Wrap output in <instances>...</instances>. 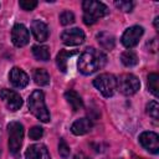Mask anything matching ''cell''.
<instances>
[{
  "instance_id": "cell-17",
  "label": "cell",
  "mask_w": 159,
  "mask_h": 159,
  "mask_svg": "<svg viewBox=\"0 0 159 159\" xmlns=\"http://www.w3.org/2000/svg\"><path fill=\"white\" fill-rule=\"evenodd\" d=\"M97 41H98L99 46H101L103 50H109V51H111V50L114 47V45H116V39H114V36H113L112 34H109V32H106V31L97 34Z\"/></svg>"
},
{
  "instance_id": "cell-21",
  "label": "cell",
  "mask_w": 159,
  "mask_h": 159,
  "mask_svg": "<svg viewBox=\"0 0 159 159\" xmlns=\"http://www.w3.org/2000/svg\"><path fill=\"white\" fill-rule=\"evenodd\" d=\"M120 60H122L123 65L127 66V67H133V66H135V65L138 63V56H137V53H135L134 51H132V50L124 51V52L120 55Z\"/></svg>"
},
{
  "instance_id": "cell-24",
  "label": "cell",
  "mask_w": 159,
  "mask_h": 159,
  "mask_svg": "<svg viewBox=\"0 0 159 159\" xmlns=\"http://www.w3.org/2000/svg\"><path fill=\"white\" fill-rule=\"evenodd\" d=\"M60 22H61L62 25H65V26L73 24V22H75V15H73V12H71V11H68V10L61 12V15H60Z\"/></svg>"
},
{
  "instance_id": "cell-29",
  "label": "cell",
  "mask_w": 159,
  "mask_h": 159,
  "mask_svg": "<svg viewBox=\"0 0 159 159\" xmlns=\"http://www.w3.org/2000/svg\"><path fill=\"white\" fill-rule=\"evenodd\" d=\"M73 159H91V158L87 157L84 153H77V154H75Z\"/></svg>"
},
{
  "instance_id": "cell-15",
  "label": "cell",
  "mask_w": 159,
  "mask_h": 159,
  "mask_svg": "<svg viewBox=\"0 0 159 159\" xmlns=\"http://www.w3.org/2000/svg\"><path fill=\"white\" fill-rule=\"evenodd\" d=\"M93 127V123L89 118H80L71 125V132L75 135H83L88 133Z\"/></svg>"
},
{
  "instance_id": "cell-16",
  "label": "cell",
  "mask_w": 159,
  "mask_h": 159,
  "mask_svg": "<svg viewBox=\"0 0 159 159\" xmlns=\"http://www.w3.org/2000/svg\"><path fill=\"white\" fill-rule=\"evenodd\" d=\"M65 98H66V101L68 102V104L71 106L72 111L77 112V111H80V109L83 108V101H82L81 96H80L76 91H72V89L67 91V92L65 93Z\"/></svg>"
},
{
  "instance_id": "cell-4",
  "label": "cell",
  "mask_w": 159,
  "mask_h": 159,
  "mask_svg": "<svg viewBox=\"0 0 159 159\" xmlns=\"http://www.w3.org/2000/svg\"><path fill=\"white\" fill-rule=\"evenodd\" d=\"M93 86L104 97H112L117 89V78L112 73H102L93 80Z\"/></svg>"
},
{
  "instance_id": "cell-8",
  "label": "cell",
  "mask_w": 159,
  "mask_h": 159,
  "mask_svg": "<svg viewBox=\"0 0 159 159\" xmlns=\"http://www.w3.org/2000/svg\"><path fill=\"white\" fill-rule=\"evenodd\" d=\"M0 98L5 102L6 107L10 111H12V112L20 109V107L22 106V98H21V96L17 92L12 91V89H7V88L1 89L0 91Z\"/></svg>"
},
{
  "instance_id": "cell-6",
  "label": "cell",
  "mask_w": 159,
  "mask_h": 159,
  "mask_svg": "<svg viewBox=\"0 0 159 159\" xmlns=\"http://www.w3.org/2000/svg\"><path fill=\"white\" fill-rule=\"evenodd\" d=\"M139 87H140L139 80L132 73H124L117 78V88L125 96H132L137 93Z\"/></svg>"
},
{
  "instance_id": "cell-7",
  "label": "cell",
  "mask_w": 159,
  "mask_h": 159,
  "mask_svg": "<svg viewBox=\"0 0 159 159\" xmlns=\"http://www.w3.org/2000/svg\"><path fill=\"white\" fill-rule=\"evenodd\" d=\"M143 32H144V29H143L142 26L134 25V26L128 27V29L124 31V34L122 35V43H123L127 48L134 47V46L139 42V39L143 36Z\"/></svg>"
},
{
  "instance_id": "cell-26",
  "label": "cell",
  "mask_w": 159,
  "mask_h": 159,
  "mask_svg": "<svg viewBox=\"0 0 159 159\" xmlns=\"http://www.w3.org/2000/svg\"><path fill=\"white\" fill-rule=\"evenodd\" d=\"M19 5H20V7L22 10L31 11V10H34L37 6V1H35V0H20Z\"/></svg>"
},
{
  "instance_id": "cell-5",
  "label": "cell",
  "mask_w": 159,
  "mask_h": 159,
  "mask_svg": "<svg viewBox=\"0 0 159 159\" xmlns=\"http://www.w3.org/2000/svg\"><path fill=\"white\" fill-rule=\"evenodd\" d=\"M7 130H9V149L14 155H16L20 152L22 144L24 127L20 122H10L7 124Z\"/></svg>"
},
{
  "instance_id": "cell-22",
  "label": "cell",
  "mask_w": 159,
  "mask_h": 159,
  "mask_svg": "<svg viewBox=\"0 0 159 159\" xmlns=\"http://www.w3.org/2000/svg\"><path fill=\"white\" fill-rule=\"evenodd\" d=\"M148 88L155 97L159 96V76L157 73H150L148 76Z\"/></svg>"
},
{
  "instance_id": "cell-13",
  "label": "cell",
  "mask_w": 159,
  "mask_h": 159,
  "mask_svg": "<svg viewBox=\"0 0 159 159\" xmlns=\"http://www.w3.org/2000/svg\"><path fill=\"white\" fill-rule=\"evenodd\" d=\"M26 159H51L50 153L43 144H32L26 149Z\"/></svg>"
},
{
  "instance_id": "cell-25",
  "label": "cell",
  "mask_w": 159,
  "mask_h": 159,
  "mask_svg": "<svg viewBox=\"0 0 159 159\" xmlns=\"http://www.w3.org/2000/svg\"><path fill=\"white\" fill-rule=\"evenodd\" d=\"M70 147L68 144L65 142V139H60V143H58V153L62 158H68L70 157Z\"/></svg>"
},
{
  "instance_id": "cell-14",
  "label": "cell",
  "mask_w": 159,
  "mask_h": 159,
  "mask_svg": "<svg viewBox=\"0 0 159 159\" xmlns=\"http://www.w3.org/2000/svg\"><path fill=\"white\" fill-rule=\"evenodd\" d=\"M31 32H32L34 37L37 41H40V42L46 41L47 37H48V27L41 20H34L32 21V24H31Z\"/></svg>"
},
{
  "instance_id": "cell-1",
  "label": "cell",
  "mask_w": 159,
  "mask_h": 159,
  "mask_svg": "<svg viewBox=\"0 0 159 159\" xmlns=\"http://www.w3.org/2000/svg\"><path fill=\"white\" fill-rule=\"evenodd\" d=\"M107 63V56L101 50L93 47L86 48L78 60V70L83 75H92L98 70L103 68Z\"/></svg>"
},
{
  "instance_id": "cell-23",
  "label": "cell",
  "mask_w": 159,
  "mask_h": 159,
  "mask_svg": "<svg viewBox=\"0 0 159 159\" xmlns=\"http://www.w3.org/2000/svg\"><path fill=\"white\" fill-rule=\"evenodd\" d=\"M147 113L153 118L158 119L159 118V104L157 101H152L147 104Z\"/></svg>"
},
{
  "instance_id": "cell-12",
  "label": "cell",
  "mask_w": 159,
  "mask_h": 159,
  "mask_svg": "<svg viewBox=\"0 0 159 159\" xmlns=\"http://www.w3.org/2000/svg\"><path fill=\"white\" fill-rule=\"evenodd\" d=\"M9 80L11 84L16 88H24L29 83V76L19 67H14L9 73Z\"/></svg>"
},
{
  "instance_id": "cell-9",
  "label": "cell",
  "mask_w": 159,
  "mask_h": 159,
  "mask_svg": "<svg viewBox=\"0 0 159 159\" xmlns=\"http://www.w3.org/2000/svg\"><path fill=\"white\" fill-rule=\"evenodd\" d=\"M140 145L153 154L159 153V137L154 132H143L139 135Z\"/></svg>"
},
{
  "instance_id": "cell-18",
  "label": "cell",
  "mask_w": 159,
  "mask_h": 159,
  "mask_svg": "<svg viewBox=\"0 0 159 159\" xmlns=\"http://www.w3.org/2000/svg\"><path fill=\"white\" fill-rule=\"evenodd\" d=\"M75 53H76V51H67V50H61L57 53L56 63H57V66H58V68H60L61 72H66L67 71V61Z\"/></svg>"
},
{
  "instance_id": "cell-10",
  "label": "cell",
  "mask_w": 159,
  "mask_h": 159,
  "mask_svg": "<svg viewBox=\"0 0 159 159\" xmlns=\"http://www.w3.org/2000/svg\"><path fill=\"white\" fill-rule=\"evenodd\" d=\"M11 40L16 47H24L25 45H27L30 41V34L26 26H24L22 24L14 25L11 30Z\"/></svg>"
},
{
  "instance_id": "cell-3",
  "label": "cell",
  "mask_w": 159,
  "mask_h": 159,
  "mask_svg": "<svg viewBox=\"0 0 159 159\" xmlns=\"http://www.w3.org/2000/svg\"><path fill=\"white\" fill-rule=\"evenodd\" d=\"M82 9H83V21L86 25H93L97 20L106 16L109 11L103 2L94 0H84L82 2Z\"/></svg>"
},
{
  "instance_id": "cell-27",
  "label": "cell",
  "mask_w": 159,
  "mask_h": 159,
  "mask_svg": "<svg viewBox=\"0 0 159 159\" xmlns=\"http://www.w3.org/2000/svg\"><path fill=\"white\" fill-rule=\"evenodd\" d=\"M42 135H43V129L40 125H35V127H32L29 130V137L31 139H35L36 140V139H40Z\"/></svg>"
},
{
  "instance_id": "cell-30",
  "label": "cell",
  "mask_w": 159,
  "mask_h": 159,
  "mask_svg": "<svg viewBox=\"0 0 159 159\" xmlns=\"http://www.w3.org/2000/svg\"><path fill=\"white\" fill-rule=\"evenodd\" d=\"M158 20H159V17L157 16L155 20H154V26H155V29H158Z\"/></svg>"
},
{
  "instance_id": "cell-2",
  "label": "cell",
  "mask_w": 159,
  "mask_h": 159,
  "mask_svg": "<svg viewBox=\"0 0 159 159\" xmlns=\"http://www.w3.org/2000/svg\"><path fill=\"white\" fill-rule=\"evenodd\" d=\"M27 104H29L30 112H31L39 120H41V122H43V123L50 122V112H48V109H47V107H46L45 96H43L42 91H40V89L34 91V92L29 96Z\"/></svg>"
},
{
  "instance_id": "cell-20",
  "label": "cell",
  "mask_w": 159,
  "mask_h": 159,
  "mask_svg": "<svg viewBox=\"0 0 159 159\" xmlns=\"http://www.w3.org/2000/svg\"><path fill=\"white\" fill-rule=\"evenodd\" d=\"M32 53L35 56V58L40 60V61H47L50 60V48L45 45H37L32 47Z\"/></svg>"
},
{
  "instance_id": "cell-11",
  "label": "cell",
  "mask_w": 159,
  "mask_h": 159,
  "mask_svg": "<svg viewBox=\"0 0 159 159\" xmlns=\"http://www.w3.org/2000/svg\"><path fill=\"white\" fill-rule=\"evenodd\" d=\"M61 40L67 46H78L84 41V32L78 27L65 30L61 34Z\"/></svg>"
},
{
  "instance_id": "cell-28",
  "label": "cell",
  "mask_w": 159,
  "mask_h": 159,
  "mask_svg": "<svg viewBox=\"0 0 159 159\" xmlns=\"http://www.w3.org/2000/svg\"><path fill=\"white\" fill-rule=\"evenodd\" d=\"M114 4L119 10H122L124 12H129L133 9V2L132 1H116Z\"/></svg>"
},
{
  "instance_id": "cell-19",
  "label": "cell",
  "mask_w": 159,
  "mask_h": 159,
  "mask_svg": "<svg viewBox=\"0 0 159 159\" xmlns=\"http://www.w3.org/2000/svg\"><path fill=\"white\" fill-rule=\"evenodd\" d=\"M34 81L39 86H47L50 83V75L43 68H36L34 71Z\"/></svg>"
}]
</instances>
